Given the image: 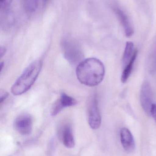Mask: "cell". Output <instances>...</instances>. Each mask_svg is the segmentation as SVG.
<instances>
[{"instance_id": "cell-1", "label": "cell", "mask_w": 156, "mask_h": 156, "mask_svg": "<svg viewBox=\"0 0 156 156\" xmlns=\"http://www.w3.org/2000/svg\"><path fill=\"white\" fill-rule=\"evenodd\" d=\"M76 75L81 83L87 86H96L104 79L105 66L102 62L97 58H88L83 60L78 64Z\"/></svg>"}, {"instance_id": "cell-2", "label": "cell", "mask_w": 156, "mask_h": 156, "mask_svg": "<svg viewBox=\"0 0 156 156\" xmlns=\"http://www.w3.org/2000/svg\"><path fill=\"white\" fill-rule=\"evenodd\" d=\"M42 66V62L41 60H37L30 64L12 86V94L20 95L27 92L36 81Z\"/></svg>"}, {"instance_id": "cell-3", "label": "cell", "mask_w": 156, "mask_h": 156, "mask_svg": "<svg viewBox=\"0 0 156 156\" xmlns=\"http://www.w3.org/2000/svg\"><path fill=\"white\" fill-rule=\"evenodd\" d=\"M64 56L72 64H79L83 61V54L78 46L74 43L66 41L63 44Z\"/></svg>"}, {"instance_id": "cell-4", "label": "cell", "mask_w": 156, "mask_h": 156, "mask_svg": "<svg viewBox=\"0 0 156 156\" xmlns=\"http://www.w3.org/2000/svg\"><path fill=\"white\" fill-rule=\"evenodd\" d=\"M88 122L90 127L94 129H98L101 126V117L96 96L92 98L88 104Z\"/></svg>"}, {"instance_id": "cell-5", "label": "cell", "mask_w": 156, "mask_h": 156, "mask_svg": "<svg viewBox=\"0 0 156 156\" xmlns=\"http://www.w3.org/2000/svg\"><path fill=\"white\" fill-rule=\"evenodd\" d=\"M140 100L142 108L147 115H151V110L153 105L152 90L147 81H145L141 86Z\"/></svg>"}, {"instance_id": "cell-6", "label": "cell", "mask_w": 156, "mask_h": 156, "mask_svg": "<svg viewBox=\"0 0 156 156\" xmlns=\"http://www.w3.org/2000/svg\"><path fill=\"white\" fill-rule=\"evenodd\" d=\"M32 118L29 115L23 114L18 117L14 122L15 129L21 135L26 136L32 130Z\"/></svg>"}, {"instance_id": "cell-7", "label": "cell", "mask_w": 156, "mask_h": 156, "mask_svg": "<svg viewBox=\"0 0 156 156\" xmlns=\"http://www.w3.org/2000/svg\"><path fill=\"white\" fill-rule=\"evenodd\" d=\"M77 104L76 100L65 93H62L60 99L55 103L51 110V115L55 116L60 113L63 108L73 106Z\"/></svg>"}, {"instance_id": "cell-8", "label": "cell", "mask_w": 156, "mask_h": 156, "mask_svg": "<svg viewBox=\"0 0 156 156\" xmlns=\"http://www.w3.org/2000/svg\"><path fill=\"white\" fill-rule=\"evenodd\" d=\"M120 136L121 144L124 150L128 152H132L136 147V143L130 130L126 128H123L120 130Z\"/></svg>"}, {"instance_id": "cell-9", "label": "cell", "mask_w": 156, "mask_h": 156, "mask_svg": "<svg viewBox=\"0 0 156 156\" xmlns=\"http://www.w3.org/2000/svg\"><path fill=\"white\" fill-rule=\"evenodd\" d=\"M114 11L124 28L126 36L128 38L132 36L134 34V30L130 24L127 16L118 8H114Z\"/></svg>"}, {"instance_id": "cell-10", "label": "cell", "mask_w": 156, "mask_h": 156, "mask_svg": "<svg viewBox=\"0 0 156 156\" xmlns=\"http://www.w3.org/2000/svg\"><path fill=\"white\" fill-rule=\"evenodd\" d=\"M62 140L64 145L68 148H72L75 146V140L72 128L66 126L62 132Z\"/></svg>"}, {"instance_id": "cell-11", "label": "cell", "mask_w": 156, "mask_h": 156, "mask_svg": "<svg viewBox=\"0 0 156 156\" xmlns=\"http://www.w3.org/2000/svg\"><path fill=\"white\" fill-rule=\"evenodd\" d=\"M137 51L136 50L133 57H132L129 62L125 66L124 71L121 75V80L122 83H126L128 79L129 78L133 70V66H134L135 60L137 56Z\"/></svg>"}, {"instance_id": "cell-12", "label": "cell", "mask_w": 156, "mask_h": 156, "mask_svg": "<svg viewBox=\"0 0 156 156\" xmlns=\"http://www.w3.org/2000/svg\"><path fill=\"white\" fill-rule=\"evenodd\" d=\"M136 50H134V44L132 42H127L122 58V62L124 66L129 62L133 57Z\"/></svg>"}, {"instance_id": "cell-13", "label": "cell", "mask_w": 156, "mask_h": 156, "mask_svg": "<svg viewBox=\"0 0 156 156\" xmlns=\"http://www.w3.org/2000/svg\"><path fill=\"white\" fill-rule=\"evenodd\" d=\"M12 0H0L1 8L3 9H8L12 2Z\"/></svg>"}, {"instance_id": "cell-14", "label": "cell", "mask_w": 156, "mask_h": 156, "mask_svg": "<svg viewBox=\"0 0 156 156\" xmlns=\"http://www.w3.org/2000/svg\"><path fill=\"white\" fill-rule=\"evenodd\" d=\"M1 105L2 104V102L5 101V99L9 96V94L5 91H3L1 92Z\"/></svg>"}, {"instance_id": "cell-15", "label": "cell", "mask_w": 156, "mask_h": 156, "mask_svg": "<svg viewBox=\"0 0 156 156\" xmlns=\"http://www.w3.org/2000/svg\"><path fill=\"white\" fill-rule=\"evenodd\" d=\"M151 115H152L156 122V104H153L151 110Z\"/></svg>"}, {"instance_id": "cell-16", "label": "cell", "mask_w": 156, "mask_h": 156, "mask_svg": "<svg viewBox=\"0 0 156 156\" xmlns=\"http://www.w3.org/2000/svg\"><path fill=\"white\" fill-rule=\"evenodd\" d=\"M6 53V48H4V47H1V49H0V56H1V58H2L5 55Z\"/></svg>"}, {"instance_id": "cell-17", "label": "cell", "mask_w": 156, "mask_h": 156, "mask_svg": "<svg viewBox=\"0 0 156 156\" xmlns=\"http://www.w3.org/2000/svg\"><path fill=\"white\" fill-rule=\"evenodd\" d=\"M4 63L3 62H1V72L3 69V67H4Z\"/></svg>"}, {"instance_id": "cell-18", "label": "cell", "mask_w": 156, "mask_h": 156, "mask_svg": "<svg viewBox=\"0 0 156 156\" xmlns=\"http://www.w3.org/2000/svg\"><path fill=\"white\" fill-rule=\"evenodd\" d=\"M45 1H46V0H45Z\"/></svg>"}]
</instances>
